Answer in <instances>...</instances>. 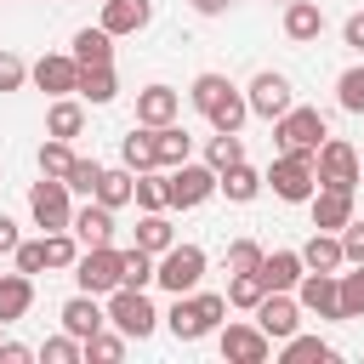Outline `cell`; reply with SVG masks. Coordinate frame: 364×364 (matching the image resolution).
I'll list each match as a JSON object with an SVG mask.
<instances>
[{"label": "cell", "mask_w": 364, "mask_h": 364, "mask_svg": "<svg viewBox=\"0 0 364 364\" xmlns=\"http://www.w3.org/2000/svg\"><path fill=\"white\" fill-rule=\"evenodd\" d=\"M262 284L267 290H296V279L307 273V262H301V250H273V256H262Z\"/></svg>", "instance_id": "14"}, {"label": "cell", "mask_w": 364, "mask_h": 364, "mask_svg": "<svg viewBox=\"0 0 364 364\" xmlns=\"http://www.w3.org/2000/svg\"><path fill=\"white\" fill-rule=\"evenodd\" d=\"M34 353L23 347V341H0V364H28Z\"/></svg>", "instance_id": "51"}, {"label": "cell", "mask_w": 364, "mask_h": 364, "mask_svg": "<svg viewBox=\"0 0 364 364\" xmlns=\"http://www.w3.org/2000/svg\"><path fill=\"white\" fill-rule=\"evenodd\" d=\"M68 165H74L68 142H63V136H51V142L40 148V176H57V182H63V176H68Z\"/></svg>", "instance_id": "38"}, {"label": "cell", "mask_w": 364, "mask_h": 364, "mask_svg": "<svg viewBox=\"0 0 364 364\" xmlns=\"http://www.w3.org/2000/svg\"><path fill=\"white\" fill-rule=\"evenodd\" d=\"M358 182H364V171H358Z\"/></svg>", "instance_id": "55"}, {"label": "cell", "mask_w": 364, "mask_h": 364, "mask_svg": "<svg viewBox=\"0 0 364 364\" xmlns=\"http://www.w3.org/2000/svg\"><path fill=\"white\" fill-rule=\"evenodd\" d=\"M74 239H68V228H57V233H46V267H74Z\"/></svg>", "instance_id": "41"}, {"label": "cell", "mask_w": 364, "mask_h": 364, "mask_svg": "<svg viewBox=\"0 0 364 364\" xmlns=\"http://www.w3.org/2000/svg\"><path fill=\"white\" fill-rule=\"evenodd\" d=\"M301 262H307L313 273H336V267H341L347 256H341V239H330V233L318 228V233H313V239L301 245Z\"/></svg>", "instance_id": "23"}, {"label": "cell", "mask_w": 364, "mask_h": 364, "mask_svg": "<svg viewBox=\"0 0 364 364\" xmlns=\"http://www.w3.org/2000/svg\"><path fill=\"white\" fill-rule=\"evenodd\" d=\"M0 250H17V222L0 216Z\"/></svg>", "instance_id": "53"}, {"label": "cell", "mask_w": 364, "mask_h": 364, "mask_svg": "<svg viewBox=\"0 0 364 364\" xmlns=\"http://www.w3.org/2000/svg\"><path fill=\"white\" fill-rule=\"evenodd\" d=\"M23 74H28V68H23V57H17V51H0V91H17V85H23Z\"/></svg>", "instance_id": "49"}, {"label": "cell", "mask_w": 364, "mask_h": 364, "mask_svg": "<svg viewBox=\"0 0 364 364\" xmlns=\"http://www.w3.org/2000/svg\"><path fill=\"white\" fill-rule=\"evenodd\" d=\"M80 353H85V358H102V364H114V358L125 353V341H119V336H102V330H97V336H85V347H80Z\"/></svg>", "instance_id": "46"}, {"label": "cell", "mask_w": 364, "mask_h": 364, "mask_svg": "<svg viewBox=\"0 0 364 364\" xmlns=\"http://www.w3.org/2000/svg\"><path fill=\"white\" fill-rule=\"evenodd\" d=\"M245 114H250V102H245L239 91H228V97H222V102H216L205 119H210L216 131H239V125H245Z\"/></svg>", "instance_id": "31"}, {"label": "cell", "mask_w": 364, "mask_h": 364, "mask_svg": "<svg viewBox=\"0 0 364 364\" xmlns=\"http://www.w3.org/2000/svg\"><path fill=\"white\" fill-rule=\"evenodd\" d=\"M284 358H290V364H307V358L324 364V358H336V347L318 341V336H284Z\"/></svg>", "instance_id": "34"}, {"label": "cell", "mask_w": 364, "mask_h": 364, "mask_svg": "<svg viewBox=\"0 0 364 364\" xmlns=\"http://www.w3.org/2000/svg\"><path fill=\"white\" fill-rule=\"evenodd\" d=\"M131 199L142 205V210H165L171 199H165V182H154V176H136L131 182Z\"/></svg>", "instance_id": "44"}, {"label": "cell", "mask_w": 364, "mask_h": 364, "mask_svg": "<svg viewBox=\"0 0 364 364\" xmlns=\"http://www.w3.org/2000/svg\"><path fill=\"white\" fill-rule=\"evenodd\" d=\"M148 17H154L148 0H108V6H102V28H108V34H136Z\"/></svg>", "instance_id": "19"}, {"label": "cell", "mask_w": 364, "mask_h": 364, "mask_svg": "<svg viewBox=\"0 0 364 364\" xmlns=\"http://www.w3.org/2000/svg\"><path fill=\"white\" fill-rule=\"evenodd\" d=\"M273 136H279V148H296V154H318V142H324L330 131H324V114H318V108H284Z\"/></svg>", "instance_id": "3"}, {"label": "cell", "mask_w": 364, "mask_h": 364, "mask_svg": "<svg viewBox=\"0 0 364 364\" xmlns=\"http://www.w3.org/2000/svg\"><path fill=\"white\" fill-rule=\"evenodd\" d=\"M193 307H199V318H205V336L222 324V313H228V296H216V290H205V296H193Z\"/></svg>", "instance_id": "48"}, {"label": "cell", "mask_w": 364, "mask_h": 364, "mask_svg": "<svg viewBox=\"0 0 364 364\" xmlns=\"http://www.w3.org/2000/svg\"><path fill=\"white\" fill-rule=\"evenodd\" d=\"M353 222V188H324V193H313V228H347Z\"/></svg>", "instance_id": "13"}, {"label": "cell", "mask_w": 364, "mask_h": 364, "mask_svg": "<svg viewBox=\"0 0 364 364\" xmlns=\"http://www.w3.org/2000/svg\"><path fill=\"white\" fill-rule=\"evenodd\" d=\"M216 188L233 199V205H245V199H256V188H262V176L239 159V165H228V171H216Z\"/></svg>", "instance_id": "24"}, {"label": "cell", "mask_w": 364, "mask_h": 364, "mask_svg": "<svg viewBox=\"0 0 364 364\" xmlns=\"http://www.w3.org/2000/svg\"><path fill=\"white\" fill-rule=\"evenodd\" d=\"M284 34H290V40H318V34H324V11H318V0H290V11H284Z\"/></svg>", "instance_id": "20"}, {"label": "cell", "mask_w": 364, "mask_h": 364, "mask_svg": "<svg viewBox=\"0 0 364 364\" xmlns=\"http://www.w3.org/2000/svg\"><path fill=\"white\" fill-rule=\"evenodd\" d=\"M97 176H102V165H97V159H74L63 182H68L74 193H97Z\"/></svg>", "instance_id": "43"}, {"label": "cell", "mask_w": 364, "mask_h": 364, "mask_svg": "<svg viewBox=\"0 0 364 364\" xmlns=\"http://www.w3.org/2000/svg\"><path fill=\"white\" fill-rule=\"evenodd\" d=\"M228 91H233V85H228V80H222V74H199V80H193V91H188V97H193V108H199V114H210V108H216V102H222V97H228Z\"/></svg>", "instance_id": "35"}, {"label": "cell", "mask_w": 364, "mask_h": 364, "mask_svg": "<svg viewBox=\"0 0 364 364\" xmlns=\"http://www.w3.org/2000/svg\"><path fill=\"white\" fill-rule=\"evenodd\" d=\"M313 176H318V188H358V154L341 136H324L318 159H313Z\"/></svg>", "instance_id": "4"}, {"label": "cell", "mask_w": 364, "mask_h": 364, "mask_svg": "<svg viewBox=\"0 0 364 364\" xmlns=\"http://www.w3.org/2000/svg\"><path fill=\"white\" fill-rule=\"evenodd\" d=\"M34 85L63 97V91L80 85V63H74V57H40V63H34Z\"/></svg>", "instance_id": "16"}, {"label": "cell", "mask_w": 364, "mask_h": 364, "mask_svg": "<svg viewBox=\"0 0 364 364\" xmlns=\"http://www.w3.org/2000/svg\"><path fill=\"white\" fill-rule=\"evenodd\" d=\"M267 182H273V193L279 199H313V188H318V176H313V154H296V148H284L279 159H273V171H267Z\"/></svg>", "instance_id": "1"}, {"label": "cell", "mask_w": 364, "mask_h": 364, "mask_svg": "<svg viewBox=\"0 0 364 364\" xmlns=\"http://www.w3.org/2000/svg\"><path fill=\"white\" fill-rule=\"evenodd\" d=\"M80 125H85V108L80 102H51V114H46V131L51 136L68 142V136H80Z\"/></svg>", "instance_id": "29"}, {"label": "cell", "mask_w": 364, "mask_h": 364, "mask_svg": "<svg viewBox=\"0 0 364 364\" xmlns=\"http://www.w3.org/2000/svg\"><path fill=\"white\" fill-rule=\"evenodd\" d=\"M341 256L347 262H364V222H347L341 228Z\"/></svg>", "instance_id": "50"}, {"label": "cell", "mask_w": 364, "mask_h": 364, "mask_svg": "<svg viewBox=\"0 0 364 364\" xmlns=\"http://www.w3.org/2000/svg\"><path fill=\"white\" fill-rule=\"evenodd\" d=\"M85 102H108L119 85H114V63H97V68H80V85H74Z\"/></svg>", "instance_id": "25"}, {"label": "cell", "mask_w": 364, "mask_h": 364, "mask_svg": "<svg viewBox=\"0 0 364 364\" xmlns=\"http://www.w3.org/2000/svg\"><path fill=\"white\" fill-rule=\"evenodd\" d=\"M222 353H228V358H239V364H262V358L273 353V341L262 336V324H256V330L228 324V330H222Z\"/></svg>", "instance_id": "12"}, {"label": "cell", "mask_w": 364, "mask_h": 364, "mask_svg": "<svg viewBox=\"0 0 364 364\" xmlns=\"http://www.w3.org/2000/svg\"><path fill=\"white\" fill-rule=\"evenodd\" d=\"M108 318L119 324V336H136V341H142V336L154 330V318H159V313L148 307V296H142V290L114 284V290H108Z\"/></svg>", "instance_id": "5"}, {"label": "cell", "mask_w": 364, "mask_h": 364, "mask_svg": "<svg viewBox=\"0 0 364 364\" xmlns=\"http://www.w3.org/2000/svg\"><path fill=\"white\" fill-rule=\"evenodd\" d=\"M341 34H347V46H358V51H364V11H358V17H347V28H341Z\"/></svg>", "instance_id": "52"}, {"label": "cell", "mask_w": 364, "mask_h": 364, "mask_svg": "<svg viewBox=\"0 0 364 364\" xmlns=\"http://www.w3.org/2000/svg\"><path fill=\"white\" fill-rule=\"evenodd\" d=\"M262 296H267L262 273H233V284H228V307H256Z\"/></svg>", "instance_id": "36"}, {"label": "cell", "mask_w": 364, "mask_h": 364, "mask_svg": "<svg viewBox=\"0 0 364 364\" xmlns=\"http://www.w3.org/2000/svg\"><path fill=\"white\" fill-rule=\"evenodd\" d=\"M176 108H182V102H176L171 85H148V91H136V119H142V125H171Z\"/></svg>", "instance_id": "17"}, {"label": "cell", "mask_w": 364, "mask_h": 364, "mask_svg": "<svg viewBox=\"0 0 364 364\" xmlns=\"http://www.w3.org/2000/svg\"><path fill=\"white\" fill-rule=\"evenodd\" d=\"M40 358H46V364H74V358H80V336H51V341L40 347Z\"/></svg>", "instance_id": "45"}, {"label": "cell", "mask_w": 364, "mask_h": 364, "mask_svg": "<svg viewBox=\"0 0 364 364\" xmlns=\"http://www.w3.org/2000/svg\"><path fill=\"white\" fill-rule=\"evenodd\" d=\"M154 279V250H142V245H131V250H119V284H131V290H142Z\"/></svg>", "instance_id": "26"}, {"label": "cell", "mask_w": 364, "mask_h": 364, "mask_svg": "<svg viewBox=\"0 0 364 364\" xmlns=\"http://www.w3.org/2000/svg\"><path fill=\"white\" fill-rule=\"evenodd\" d=\"M193 11H205V17H216V11H228V0H193Z\"/></svg>", "instance_id": "54"}, {"label": "cell", "mask_w": 364, "mask_h": 364, "mask_svg": "<svg viewBox=\"0 0 364 364\" xmlns=\"http://www.w3.org/2000/svg\"><path fill=\"white\" fill-rule=\"evenodd\" d=\"M119 154H125V171H148V165H159V154H154V125H148V131H131V136L119 142Z\"/></svg>", "instance_id": "27"}, {"label": "cell", "mask_w": 364, "mask_h": 364, "mask_svg": "<svg viewBox=\"0 0 364 364\" xmlns=\"http://www.w3.org/2000/svg\"><path fill=\"white\" fill-rule=\"evenodd\" d=\"M239 159H245L239 131H216V136H210V171H228V165H239Z\"/></svg>", "instance_id": "37"}, {"label": "cell", "mask_w": 364, "mask_h": 364, "mask_svg": "<svg viewBox=\"0 0 364 364\" xmlns=\"http://www.w3.org/2000/svg\"><path fill=\"white\" fill-rule=\"evenodd\" d=\"M108 40H114L108 28H80V34H74V63H80V68L114 63V46H108Z\"/></svg>", "instance_id": "22"}, {"label": "cell", "mask_w": 364, "mask_h": 364, "mask_svg": "<svg viewBox=\"0 0 364 364\" xmlns=\"http://www.w3.org/2000/svg\"><path fill=\"white\" fill-rule=\"evenodd\" d=\"M165 318H171L176 341H199V336H205V318H199V307H193V301H182V296H176V307H171Z\"/></svg>", "instance_id": "33"}, {"label": "cell", "mask_w": 364, "mask_h": 364, "mask_svg": "<svg viewBox=\"0 0 364 364\" xmlns=\"http://www.w3.org/2000/svg\"><path fill=\"white\" fill-rule=\"evenodd\" d=\"M250 114H262V119H279L284 108H290V80L284 74H273V68H262L256 80H250Z\"/></svg>", "instance_id": "10"}, {"label": "cell", "mask_w": 364, "mask_h": 364, "mask_svg": "<svg viewBox=\"0 0 364 364\" xmlns=\"http://www.w3.org/2000/svg\"><path fill=\"white\" fill-rule=\"evenodd\" d=\"M11 256H17V273H40V267H46V239H28V245L17 239Z\"/></svg>", "instance_id": "47"}, {"label": "cell", "mask_w": 364, "mask_h": 364, "mask_svg": "<svg viewBox=\"0 0 364 364\" xmlns=\"http://www.w3.org/2000/svg\"><path fill=\"white\" fill-rule=\"evenodd\" d=\"M336 97H341V108H347V114H364V68H347V74H341V85H336Z\"/></svg>", "instance_id": "42"}, {"label": "cell", "mask_w": 364, "mask_h": 364, "mask_svg": "<svg viewBox=\"0 0 364 364\" xmlns=\"http://www.w3.org/2000/svg\"><path fill=\"white\" fill-rule=\"evenodd\" d=\"M68 228H74V239H80L85 250H91V245H108V239H114V210H108V205H85Z\"/></svg>", "instance_id": "18"}, {"label": "cell", "mask_w": 364, "mask_h": 364, "mask_svg": "<svg viewBox=\"0 0 364 364\" xmlns=\"http://www.w3.org/2000/svg\"><path fill=\"white\" fill-rule=\"evenodd\" d=\"M336 290H341V318H364V262H358V273H347Z\"/></svg>", "instance_id": "39"}, {"label": "cell", "mask_w": 364, "mask_h": 364, "mask_svg": "<svg viewBox=\"0 0 364 364\" xmlns=\"http://www.w3.org/2000/svg\"><path fill=\"white\" fill-rule=\"evenodd\" d=\"M74 279H80V290H91V296H108V290L119 284V250H114V245H91L85 256H74Z\"/></svg>", "instance_id": "7"}, {"label": "cell", "mask_w": 364, "mask_h": 364, "mask_svg": "<svg viewBox=\"0 0 364 364\" xmlns=\"http://www.w3.org/2000/svg\"><path fill=\"white\" fill-rule=\"evenodd\" d=\"M28 210H34V222H40L46 233L68 228V222H74V210H68V182H57V176L34 182V188H28Z\"/></svg>", "instance_id": "8"}, {"label": "cell", "mask_w": 364, "mask_h": 364, "mask_svg": "<svg viewBox=\"0 0 364 364\" xmlns=\"http://www.w3.org/2000/svg\"><path fill=\"white\" fill-rule=\"evenodd\" d=\"M131 182H136V171H102V176H97V205L119 210V205L131 199Z\"/></svg>", "instance_id": "28"}, {"label": "cell", "mask_w": 364, "mask_h": 364, "mask_svg": "<svg viewBox=\"0 0 364 364\" xmlns=\"http://www.w3.org/2000/svg\"><path fill=\"white\" fill-rule=\"evenodd\" d=\"M154 154H159V165H182L188 159V136L176 125H154Z\"/></svg>", "instance_id": "32"}, {"label": "cell", "mask_w": 364, "mask_h": 364, "mask_svg": "<svg viewBox=\"0 0 364 364\" xmlns=\"http://www.w3.org/2000/svg\"><path fill=\"white\" fill-rule=\"evenodd\" d=\"M210 193H216V171H210V165H188V159L171 165V176H165V199H171V205L188 210V205H205Z\"/></svg>", "instance_id": "6"}, {"label": "cell", "mask_w": 364, "mask_h": 364, "mask_svg": "<svg viewBox=\"0 0 364 364\" xmlns=\"http://www.w3.org/2000/svg\"><path fill=\"white\" fill-rule=\"evenodd\" d=\"M262 267V245L256 239H233L228 245V273H256Z\"/></svg>", "instance_id": "40"}, {"label": "cell", "mask_w": 364, "mask_h": 364, "mask_svg": "<svg viewBox=\"0 0 364 364\" xmlns=\"http://www.w3.org/2000/svg\"><path fill=\"white\" fill-rule=\"evenodd\" d=\"M136 245H142V250H154V256H159V250H171V245H176V239H171V222H165L159 210H148V216L136 222Z\"/></svg>", "instance_id": "30"}, {"label": "cell", "mask_w": 364, "mask_h": 364, "mask_svg": "<svg viewBox=\"0 0 364 364\" xmlns=\"http://www.w3.org/2000/svg\"><path fill=\"white\" fill-rule=\"evenodd\" d=\"M28 301H34V284H28V273H6V279H0V324L23 318V313H28Z\"/></svg>", "instance_id": "21"}, {"label": "cell", "mask_w": 364, "mask_h": 364, "mask_svg": "<svg viewBox=\"0 0 364 364\" xmlns=\"http://www.w3.org/2000/svg\"><path fill=\"white\" fill-rule=\"evenodd\" d=\"M301 290V307L318 313V318H341V290H336V273H301L296 279Z\"/></svg>", "instance_id": "11"}, {"label": "cell", "mask_w": 364, "mask_h": 364, "mask_svg": "<svg viewBox=\"0 0 364 364\" xmlns=\"http://www.w3.org/2000/svg\"><path fill=\"white\" fill-rule=\"evenodd\" d=\"M154 279H159L171 296L193 290V284L205 279V250H199V245H171V250H165V262H154Z\"/></svg>", "instance_id": "2"}, {"label": "cell", "mask_w": 364, "mask_h": 364, "mask_svg": "<svg viewBox=\"0 0 364 364\" xmlns=\"http://www.w3.org/2000/svg\"><path fill=\"white\" fill-rule=\"evenodd\" d=\"M102 318H108V313L97 307V296H91V290H80L74 301H63V330H68V336H80V341H85V336H97V330H102Z\"/></svg>", "instance_id": "15"}, {"label": "cell", "mask_w": 364, "mask_h": 364, "mask_svg": "<svg viewBox=\"0 0 364 364\" xmlns=\"http://www.w3.org/2000/svg\"><path fill=\"white\" fill-rule=\"evenodd\" d=\"M250 313H256V324H262V336H267V341L296 336V318H301V313H296V301H290L284 290H267V296H262Z\"/></svg>", "instance_id": "9"}]
</instances>
